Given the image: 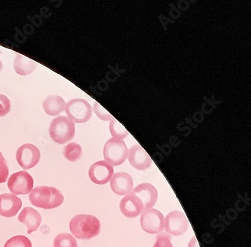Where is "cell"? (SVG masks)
I'll return each mask as SVG.
<instances>
[{
  "mask_svg": "<svg viewBox=\"0 0 251 247\" xmlns=\"http://www.w3.org/2000/svg\"><path fill=\"white\" fill-rule=\"evenodd\" d=\"M70 229L75 238L81 240H89L100 234L101 224L95 216L78 214L70 220Z\"/></svg>",
  "mask_w": 251,
  "mask_h": 247,
  "instance_id": "6da1fadb",
  "label": "cell"
},
{
  "mask_svg": "<svg viewBox=\"0 0 251 247\" xmlns=\"http://www.w3.org/2000/svg\"><path fill=\"white\" fill-rule=\"evenodd\" d=\"M29 201L32 205L44 210H51L60 207L64 201L61 191L54 187L37 186L29 193Z\"/></svg>",
  "mask_w": 251,
  "mask_h": 247,
  "instance_id": "7a4b0ae2",
  "label": "cell"
},
{
  "mask_svg": "<svg viewBox=\"0 0 251 247\" xmlns=\"http://www.w3.org/2000/svg\"><path fill=\"white\" fill-rule=\"evenodd\" d=\"M49 133L55 143L65 144L75 136V124L67 116H58L51 122Z\"/></svg>",
  "mask_w": 251,
  "mask_h": 247,
  "instance_id": "3957f363",
  "label": "cell"
},
{
  "mask_svg": "<svg viewBox=\"0 0 251 247\" xmlns=\"http://www.w3.org/2000/svg\"><path fill=\"white\" fill-rule=\"evenodd\" d=\"M129 150L126 143L120 139H109L104 146L103 154L108 164L111 166H119L128 157Z\"/></svg>",
  "mask_w": 251,
  "mask_h": 247,
  "instance_id": "277c9868",
  "label": "cell"
},
{
  "mask_svg": "<svg viewBox=\"0 0 251 247\" xmlns=\"http://www.w3.org/2000/svg\"><path fill=\"white\" fill-rule=\"evenodd\" d=\"M65 112L69 119L76 123H85L92 116V106L85 99L78 98L67 102Z\"/></svg>",
  "mask_w": 251,
  "mask_h": 247,
  "instance_id": "5b68a950",
  "label": "cell"
},
{
  "mask_svg": "<svg viewBox=\"0 0 251 247\" xmlns=\"http://www.w3.org/2000/svg\"><path fill=\"white\" fill-rule=\"evenodd\" d=\"M140 224L143 230L149 234L162 232L165 226V218L161 212L155 209H148L143 212L140 217Z\"/></svg>",
  "mask_w": 251,
  "mask_h": 247,
  "instance_id": "8992f818",
  "label": "cell"
},
{
  "mask_svg": "<svg viewBox=\"0 0 251 247\" xmlns=\"http://www.w3.org/2000/svg\"><path fill=\"white\" fill-rule=\"evenodd\" d=\"M33 177L26 171L15 173L8 180V187L12 195H26L33 190Z\"/></svg>",
  "mask_w": 251,
  "mask_h": 247,
  "instance_id": "52a82bcc",
  "label": "cell"
},
{
  "mask_svg": "<svg viewBox=\"0 0 251 247\" xmlns=\"http://www.w3.org/2000/svg\"><path fill=\"white\" fill-rule=\"evenodd\" d=\"M189 221L186 215L181 211L171 212L165 219V228L167 233L175 237L183 235L189 228Z\"/></svg>",
  "mask_w": 251,
  "mask_h": 247,
  "instance_id": "ba28073f",
  "label": "cell"
},
{
  "mask_svg": "<svg viewBox=\"0 0 251 247\" xmlns=\"http://www.w3.org/2000/svg\"><path fill=\"white\" fill-rule=\"evenodd\" d=\"M40 151L36 146L30 143H25L18 148L16 152V159L18 164L23 169H31L37 165L40 160Z\"/></svg>",
  "mask_w": 251,
  "mask_h": 247,
  "instance_id": "9c48e42d",
  "label": "cell"
},
{
  "mask_svg": "<svg viewBox=\"0 0 251 247\" xmlns=\"http://www.w3.org/2000/svg\"><path fill=\"white\" fill-rule=\"evenodd\" d=\"M113 173L114 170L113 166L105 161L94 163L88 172L91 180L98 185H106L111 180Z\"/></svg>",
  "mask_w": 251,
  "mask_h": 247,
  "instance_id": "30bf717a",
  "label": "cell"
},
{
  "mask_svg": "<svg viewBox=\"0 0 251 247\" xmlns=\"http://www.w3.org/2000/svg\"><path fill=\"white\" fill-rule=\"evenodd\" d=\"M133 193L137 195L144 205V210L152 209L158 200V193L153 185L142 183L137 185Z\"/></svg>",
  "mask_w": 251,
  "mask_h": 247,
  "instance_id": "8fae6325",
  "label": "cell"
},
{
  "mask_svg": "<svg viewBox=\"0 0 251 247\" xmlns=\"http://www.w3.org/2000/svg\"><path fill=\"white\" fill-rule=\"evenodd\" d=\"M110 186L114 193L119 195H127L134 189V181L132 176L127 173H116L110 180Z\"/></svg>",
  "mask_w": 251,
  "mask_h": 247,
  "instance_id": "7c38bea8",
  "label": "cell"
},
{
  "mask_svg": "<svg viewBox=\"0 0 251 247\" xmlns=\"http://www.w3.org/2000/svg\"><path fill=\"white\" fill-rule=\"evenodd\" d=\"M120 211L127 218H135L144 210V205L137 195L130 193L122 199L119 203Z\"/></svg>",
  "mask_w": 251,
  "mask_h": 247,
  "instance_id": "4fadbf2b",
  "label": "cell"
},
{
  "mask_svg": "<svg viewBox=\"0 0 251 247\" xmlns=\"http://www.w3.org/2000/svg\"><path fill=\"white\" fill-rule=\"evenodd\" d=\"M22 202L19 198L12 194L0 195V216L11 218L16 216L22 208Z\"/></svg>",
  "mask_w": 251,
  "mask_h": 247,
  "instance_id": "5bb4252c",
  "label": "cell"
},
{
  "mask_svg": "<svg viewBox=\"0 0 251 247\" xmlns=\"http://www.w3.org/2000/svg\"><path fill=\"white\" fill-rule=\"evenodd\" d=\"M128 161L131 166L139 171H144L150 168L152 160L141 146L134 145L128 153Z\"/></svg>",
  "mask_w": 251,
  "mask_h": 247,
  "instance_id": "9a60e30c",
  "label": "cell"
},
{
  "mask_svg": "<svg viewBox=\"0 0 251 247\" xmlns=\"http://www.w3.org/2000/svg\"><path fill=\"white\" fill-rule=\"evenodd\" d=\"M18 221L25 224L27 228L29 234L37 231L42 223L41 215L31 207H25L20 213Z\"/></svg>",
  "mask_w": 251,
  "mask_h": 247,
  "instance_id": "2e32d148",
  "label": "cell"
},
{
  "mask_svg": "<svg viewBox=\"0 0 251 247\" xmlns=\"http://www.w3.org/2000/svg\"><path fill=\"white\" fill-rule=\"evenodd\" d=\"M43 107L45 112L49 116H58L65 109L66 102L61 96L50 95L45 99Z\"/></svg>",
  "mask_w": 251,
  "mask_h": 247,
  "instance_id": "e0dca14e",
  "label": "cell"
},
{
  "mask_svg": "<svg viewBox=\"0 0 251 247\" xmlns=\"http://www.w3.org/2000/svg\"><path fill=\"white\" fill-rule=\"evenodd\" d=\"M37 67V63L22 54H17L14 61V69L19 75L26 76L33 74Z\"/></svg>",
  "mask_w": 251,
  "mask_h": 247,
  "instance_id": "ac0fdd59",
  "label": "cell"
},
{
  "mask_svg": "<svg viewBox=\"0 0 251 247\" xmlns=\"http://www.w3.org/2000/svg\"><path fill=\"white\" fill-rule=\"evenodd\" d=\"M63 154L66 159L75 162L81 159L82 155V146L77 143H70L64 147Z\"/></svg>",
  "mask_w": 251,
  "mask_h": 247,
  "instance_id": "d6986e66",
  "label": "cell"
},
{
  "mask_svg": "<svg viewBox=\"0 0 251 247\" xmlns=\"http://www.w3.org/2000/svg\"><path fill=\"white\" fill-rule=\"evenodd\" d=\"M54 247H78V243L71 234L61 233L54 239Z\"/></svg>",
  "mask_w": 251,
  "mask_h": 247,
  "instance_id": "ffe728a7",
  "label": "cell"
},
{
  "mask_svg": "<svg viewBox=\"0 0 251 247\" xmlns=\"http://www.w3.org/2000/svg\"><path fill=\"white\" fill-rule=\"evenodd\" d=\"M109 130H110L112 136L114 138L123 140V139L126 138L129 135V132L126 130V127L115 118H113L110 121Z\"/></svg>",
  "mask_w": 251,
  "mask_h": 247,
  "instance_id": "44dd1931",
  "label": "cell"
},
{
  "mask_svg": "<svg viewBox=\"0 0 251 247\" xmlns=\"http://www.w3.org/2000/svg\"><path fill=\"white\" fill-rule=\"evenodd\" d=\"M4 247H33L29 238L25 236H15L6 241Z\"/></svg>",
  "mask_w": 251,
  "mask_h": 247,
  "instance_id": "7402d4cb",
  "label": "cell"
},
{
  "mask_svg": "<svg viewBox=\"0 0 251 247\" xmlns=\"http://www.w3.org/2000/svg\"><path fill=\"white\" fill-rule=\"evenodd\" d=\"M9 175L8 163L4 158L2 153L0 152V184L5 183Z\"/></svg>",
  "mask_w": 251,
  "mask_h": 247,
  "instance_id": "603a6c76",
  "label": "cell"
},
{
  "mask_svg": "<svg viewBox=\"0 0 251 247\" xmlns=\"http://www.w3.org/2000/svg\"><path fill=\"white\" fill-rule=\"evenodd\" d=\"M94 111H95V114L101 120L111 121L114 118L98 102H95V104H94Z\"/></svg>",
  "mask_w": 251,
  "mask_h": 247,
  "instance_id": "cb8c5ba5",
  "label": "cell"
},
{
  "mask_svg": "<svg viewBox=\"0 0 251 247\" xmlns=\"http://www.w3.org/2000/svg\"><path fill=\"white\" fill-rule=\"evenodd\" d=\"M153 247H173L172 237L167 233L158 234Z\"/></svg>",
  "mask_w": 251,
  "mask_h": 247,
  "instance_id": "d4e9b609",
  "label": "cell"
},
{
  "mask_svg": "<svg viewBox=\"0 0 251 247\" xmlns=\"http://www.w3.org/2000/svg\"><path fill=\"white\" fill-rule=\"evenodd\" d=\"M11 111V102L8 97L0 94V117H3Z\"/></svg>",
  "mask_w": 251,
  "mask_h": 247,
  "instance_id": "484cf974",
  "label": "cell"
},
{
  "mask_svg": "<svg viewBox=\"0 0 251 247\" xmlns=\"http://www.w3.org/2000/svg\"><path fill=\"white\" fill-rule=\"evenodd\" d=\"M189 247H199L197 240H196V238L195 236L192 238V240H191L190 243H189Z\"/></svg>",
  "mask_w": 251,
  "mask_h": 247,
  "instance_id": "4316f807",
  "label": "cell"
},
{
  "mask_svg": "<svg viewBox=\"0 0 251 247\" xmlns=\"http://www.w3.org/2000/svg\"><path fill=\"white\" fill-rule=\"evenodd\" d=\"M2 68H3V64H2V61L0 60V72L2 71Z\"/></svg>",
  "mask_w": 251,
  "mask_h": 247,
  "instance_id": "83f0119b",
  "label": "cell"
}]
</instances>
